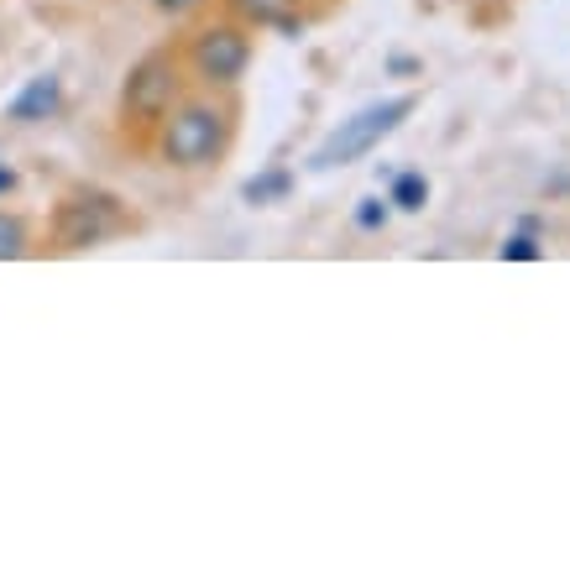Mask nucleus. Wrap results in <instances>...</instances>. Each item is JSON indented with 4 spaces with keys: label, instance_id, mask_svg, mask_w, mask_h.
Masks as SVG:
<instances>
[{
    "label": "nucleus",
    "instance_id": "1",
    "mask_svg": "<svg viewBox=\"0 0 570 570\" xmlns=\"http://www.w3.org/2000/svg\"><path fill=\"white\" fill-rule=\"evenodd\" d=\"M414 105H419L414 95H397V100H382V105H366V110H356L351 121H341L325 141H320V147H314L309 168H314V174H330V168H346V163L366 157L382 137H393L397 126L414 116Z\"/></svg>",
    "mask_w": 570,
    "mask_h": 570
},
{
    "label": "nucleus",
    "instance_id": "2",
    "mask_svg": "<svg viewBox=\"0 0 570 570\" xmlns=\"http://www.w3.org/2000/svg\"><path fill=\"white\" fill-rule=\"evenodd\" d=\"M220 147H225V116L209 110V105L178 110L174 121H168V131H163V153L178 168H199L209 157H220Z\"/></svg>",
    "mask_w": 570,
    "mask_h": 570
},
{
    "label": "nucleus",
    "instance_id": "3",
    "mask_svg": "<svg viewBox=\"0 0 570 570\" xmlns=\"http://www.w3.org/2000/svg\"><path fill=\"white\" fill-rule=\"evenodd\" d=\"M178 95V63L168 52H153V58H141L137 69L126 73V89L121 100L131 116H163Z\"/></svg>",
    "mask_w": 570,
    "mask_h": 570
},
{
    "label": "nucleus",
    "instance_id": "4",
    "mask_svg": "<svg viewBox=\"0 0 570 570\" xmlns=\"http://www.w3.org/2000/svg\"><path fill=\"white\" fill-rule=\"evenodd\" d=\"M252 63V48H246L242 32H230V27H209L199 42H194V69L215 79V85H236Z\"/></svg>",
    "mask_w": 570,
    "mask_h": 570
},
{
    "label": "nucleus",
    "instance_id": "5",
    "mask_svg": "<svg viewBox=\"0 0 570 570\" xmlns=\"http://www.w3.org/2000/svg\"><path fill=\"white\" fill-rule=\"evenodd\" d=\"M116 225H121L116 199H105V194H95V199H73V205H63V215H58V242L63 246H95V242H105Z\"/></svg>",
    "mask_w": 570,
    "mask_h": 570
},
{
    "label": "nucleus",
    "instance_id": "6",
    "mask_svg": "<svg viewBox=\"0 0 570 570\" xmlns=\"http://www.w3.org/2000/svg\"><path fill=\"white\" fill-rule=\"evenodd\" d=\"M58 100H63L58 73H37V79H27V85L17 89V100L6 105V116H11V121H48L52 110H58Z\"/></svg>",
    "mask_w": 570,
    "mask_h": 570
},
{
    "label": "nucleus",
    "instance_id": "7",
    "mask_svg": "<svg viewBox=\"0 0 570 570\" xmlns=\"http://www.w3.org/2000/svg\"><path fill=\"white\" fill-rule=\"evenodd\" d=\"M236 11L257 27H283V32H298L294 27V0H236Z\"/></svg>",
    "mask_w": 570,
    "mask_h": 570
},
{
    "label": "nucleus",
    "instance_id": "8",
    "mask_svg": "<svg viewBox=\"0 0 570 570\" xmlns=\"http://www.w3.org/2000/svg\"><path fill=\"white\" fill-rule=\"evenodd\" d=\"M288 189H294V174H288V168H273V174H262V178H246L242 199L246 205H277V199H288Z\"/></svg>",
    "mask_w": 570,
    "mask_h": 570
},
{
    "label": "nucleus",
    "instance_id": "9",
    "mask_svg": "<svg viewBox=\"0 0 570 570\" xmlns=\"http://www.w3.org/2000/svg\"><path fill=\"white\" fill-rule=\"evenodd\" d=\"M424 199H430V178H424V174H397L393 178V199H387V205H397V209H424Z\"/></svg>",
    "mask_w": 570,
    "mask_h": 570
},
{
    "label": "nucleus",
    "instance_id": "10",
    "mask_svg": "<svg viewBox=\"0 0 570 570\" xmlns=\"http://www.w3.org/2000/svg\"><path fill=\"white\" fill-rule=\"evenodd\" d=\"M498 257H502V262H534V257H539V246L529 242V236H508V242L498 246Z\"/></svg>",
    "mask_w": 570,
    "mask_h": 570
},
{
    "label": "nucleus",
    "instance_id": "11",
    "mask_svg": "<svg viewBox=\"0 0 570 570\" xmlns=\"http://www.w3.org/2000/svg\"><path fill=\"white\" fill-rule=\"evenodd\" d=\"M17 252H21V225L11 215H0V262L17 257Z\"/></svg>",
    "mask_w": 570,
    "mask_h": 570
},
{
    "label": "nucleus",
    "instance_id": "12",
    "mask_svg": "<svg viewBox=\"0 0 570 570\" xmlns=\"http://www.w3.org/2000/svg\"><path fill=\"white\" fill-rule=\"evenodd\" d=\"M382 220H387V205H382V199H362L356 225H362V230H382Z\"/></svg>",
    "mask_w": 570,
    "mask_h": 570
},
{
    "label": "nucleus",
    "instance_id": "13",
    "mask_svg": "<svg viewBox=\"0 0 570 570\" xmlns=\"http://www.w3.org/2000/svg\"><path fill=\"white\" fill-rule=\"evenodd\" d=\"M17 189V168H11V163H0V194H11Z\"/></svg>",
    "mask_w": 570,
    "mask_h": 570
},
{
    "label": "nucleus",
    "instance_id": "14",
    "mask_svg": "<svg viewBox=\"0 0 570 570\" xmlns=\"http://www.w3.org/2000/svg\"><path fill=\"white\" fill-rule=\"evenodd\" d=\"M157 6H163V11H174V17H178V11H194L199 0H157Z\"/></svg>",
    "mask_w": 570,
    "mask_h": 570
}]
</instances>
